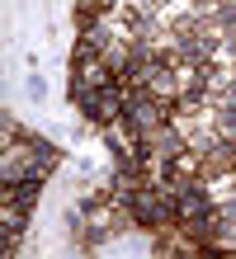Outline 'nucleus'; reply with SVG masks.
Wrapping results in <instances>:
<instances>
[{"mask_svg": "<svg viewBox=\"0 0 236 259\" xmlns=\"http://www.w3.org/2000/svg\"><path fill=\"white\" fill-rule=\"evenodd\" d=\"M85 109L99 118V123H109V118L118 113V90H99V95H90V99H85Z\"/></svg>", "mask_w": 236, "mask_h": 259, "instance_id": "obj_1", "label": "nucleus"}, {"mask_svg": "<svg viewBox=\"0 0 236 259\" xmlns=\"http://www.w3.org/2000/svg\"><path fill=\"white\" fill-rule=\"evenodd\" d=\"M180 212H184V217H198V212H203V198L198 193H184L180 198Z\"/></svg>", "mask_w": 236, "mask_h": 259, "instance_id": "obj_2", "label": "nucleus"}]
</instances>
